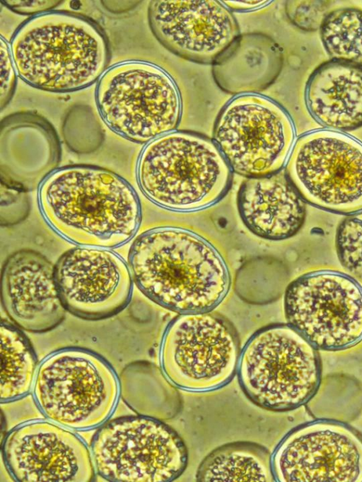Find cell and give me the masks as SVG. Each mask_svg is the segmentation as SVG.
Returning a JSON list of instances; mask_svg holds the SVG:
<instances>
[{"label":"cell","mask_w":362,"mask_h":482,"mask_svg":"<svg viewBox=\"0 0 362 482\" xmlns=\"http://www.w3.org/2000/svg\"><path fill=\"white\" fill-rule=\"evenodd\" d=\"M221 2L230 10L235 11H247L260 8L270 1H221Z\"/></svg>","instance_id":"32"},{"label":"cell","mask_w":362,"mask_h":482,"mask_svg":"<svg viewBox=\"0 0 362 482\" xmlns=\"http://www.w3.org/2000/svg\"><path fill=\"white\" fill-rule=\"evenodd\" d=\"M287 324L317 350L343 351L362 341V284L347 273L317 269L287 286Z\"/></svg>","instance_id":"9"},{"label":"cell","mask_w":362,"mask_h":482,"mask_svg":"<svg viewBox=\"0 0 362 482\" xmlns=\"http://www.w3.org/2000/svg\"><path fill=\"white\" fill-rule=\"evenodd\" d=\"M61 145L52 125L31 112L8 115L0 127L1 182L32 190L56 170Z\"/></svg>","instance_id":"18"},{"label":"cell","mask_w":362,"mask_h":482,"mask_svg":"<svg viewBox=\"0 0 362 482\" xmlns=\"http://www.w3.org/2000/svg\"><path fill=\"white\" fill-rule=\"evenodd\" d=\"M90 452L98 474L112 482H169L185 471L186 445L160 420L124 416L106 422L93 436Z\"/></svg>","instance_id":"8"},{"label":"cell","mask_w":362,"mask_h":482,"mask_svg":"<svg viewBox=\"0 0 362 482\" xmlns=\"http://www.w3.org/2000/svg\"><path fill=\"white\" fill-rule=\"evenodd\" d=\"M10 48L19 77L37 89L70 93L99 81L111 52L107 37L82 14L51 11L25 20Z\"/></svg>","instance_id":"3"},{"label":"cell","mask_w":362,"mask_h":482,"mask_svg":"<svg viewBox=\"0 0 362 482\" xmlns=\"http://www.w3.org/2000/svg\"><path fill=\"white\" fill-rule=\"evenodd\" d=\"M322 45L333 60L362 66V11L338 8L325 18L321 28Z\"/></svg>","instance_id":"25"},{"label":"cell","mask_w":362,"mask_h":482,"mask_svg":"<svg viewBox=\"0 0 362 482\" xmlns=\"http://www.w3.org/2000/svg\"><path fill=\"white\" fill-rule=\"evenodd\" d=\"M1 295L7 315L25 331H48L65 317L54 266L36 251L22 249L6 259L1 270Z\"/></svg>","instance_id":"17"},{"label":"cell","mask_w":362,"mask_h":482,"mask_svg":"<svg viewBox=\"0 0 362 482\" xmlns=\"http://www.w3.org/2000/svg\"><path fill=\"white\" fill-rule=\"evenodd\" d=\"M143 377L133 365L124 370L119 380L124 401L141 416L159 420L173 417L179 399L169 380L165 375L161 379Z\"/></svg>","instance_id":"24"},{"label":"cell","mask_w":362,"mask_h":482,"mask_svg":"<svg viewBox=\"0 0 362 482\" xmlns=\"http://www.w3.org/2000/svg\"><path fill=\"white\" fill-rule=\"evenodd\" d=\"M62 134L69 149L80 154L95 151L104 140L99 122L91 108L86 105H76L69 110L64 119Z\"/></svg>","instance_id":"26"},{"label":"cell","mask_w":362,"mask_h":482,"mask_svg":"<svg viewBox=\"0 0 362 482\" xmlns=\"http://www.w3.org/2000/svg\"><path fill=\"white\" fill-rule=\"evenodd\" d=\"M55 278L66 311L86 320L114 316L129 304L133 278L126 262L105 248L80 246L61 256Z\"/></svg>","instance_id":"15"},{"label":"cell","mask_w":362,"mask_h":482,"mask_svg":"<svg viewBox=\"0 0 362 482\" xmlns=\"http://www.w3.org/2000/svg\"><path fill=\"white\" fill-rule=\"evenodd\" d=\"M285 172L303 199L332 213L362 211V143L341 131L315 130L296 141Z\"/></svg>","instance_id":"10"},{"label":"cell","mask_w":362,"mask_h":482,"mask_svg":"<svg viewBox=\"0 0 362 482\" xmlns=\"http://www.w3.org/2000/svg\"><path fill=\"white\" fill-rule=\"evenodd\" d=\"M1 403L21 399L33 389L37 359L27 336L7 321L1 322Z\"/></svg>","instance_id":"23"},{"label":"cell","mask_w":362,"mask_h":482,"mask_svg":"<svg viewBox=\"0 0 362 482\" xmlns=\"http://www.w3.org/2000/svg\"><path fill=\"white\" fill-rule=\"evenodd\" d=\"M33 395L47 419L72 430H89L103 425L114 413L120 383L102 356L88 349L69 347L42 360Z\"/></svg>","instance_id":"6"},{"label":"cell","mask_w":362,"mask_h":482,"mask_svg":"<svg viewBox=\"0 0 362 482\" xmlns=\"http://www.w3.org/2000/svg\"><path fill=\"white\" fill-rule=\"evenodd\" d=\"M305 104L313 119L328 129L350 131L362 127V66L330 60L310 75Z\"/></svg>","instance_id":"20"},{"label":"cell","mask_w":362,"mask_h":482,"mask_svg":"<svg viewBox=\"0 0 362 482\" xmlns=\"http://www.w3.org/2000/svg\"><path fill=\"white\" fill-rule=\"evenodd\" d=\"M148 20L160 45L199 64H213L239 36L236 20L221 1H151Z\"/></svg>","instance_id":"16"},{"label":"cell","mask_w":362,"mask_h":482,"mask_svg":"<svg viewBox=\"0 0 362 482\" xmlns=\"http://www.w3.org/2000/svg\"><path fill=\"white\" fill-rule=\"evenodd\" d=\"M62 2L58 0L1 1V3L10 11L20 15L32 16L53 11L52 9Z\"/></svg>","instance_id":"31"},{"label":"cell","mask_w":362,"mask_h":482,"mask_svg":"<svg viewBox=\"0 0 362 482\" xmlns=\"http://www.w3.org/2000/svg\"><path fill=\"white\" fill-rule=\"evenodd\" d=\"M101 118L116 134L145 143L175 130L182 103L177 86L160 67L141 61L116 64L95 90Z\"/></svg>","instance_id":"7"},{"label":"cell","mask_w":362,"mask_h":482,"mask_svg":"<svg viewBox=\"0 0 362 482\" xmlns=\"http://www.w3.org/2000/svg\"><path fill=\"white\" fill-rule=\"evenodd\" d=\"M136 178L141 192L155 204L191 212L208 208L226 194L232 170L213 140L173 131L144 146Z\"/></svg>","instance_id":"4"},{"label":"cell","mask_w":362,"mask_h":482,"mask_svg":"<svg viewBox=\"0 0 362 482\" xmlns=\"http://www.w3.org/2000/svg\"><path fill=\"white\" fill-rule=\"evenodd\" d=\"M237 205L245 227L265 240L292 237L305 221V201L281 170L266 177L247 178L240 187Z\"/></svg>","instance_id":"19"},{"label":"cell","mask_w":362,"mask_h":482,"mask_svg":"<svg viewBox=\"0 0 362 482\" xmlns=\"http://www.w3.org/2000/svg\"><path fill=\"white\" fill-rule=\"evenodd\" d=\"M240 353L237 333L223 317L210 312L182 314L165 329L160 363L163 373L174 386L205 392L233 379Z\"/></svg>","instance_id":"12"},{"label":"cell","mask_w":362,"mask_h":482,"mask_svg":"<svg viewBox=\"0 0 362 482\" xmlns=\"http://www.w3.org/2000/svg\"><path fill=\"white\" fill-rule=\"evenodd\" d=\"M213 141L232 171L249 177L281 170L295 141V129L286 111L257 93L238 95L220 112Z\"/></svg>","instance_id":"11"},{"label":"cell","mask_w":362,"mask_h":482,"mask_svg":"<svg viewBox=\"0 0 362 482\" xmlns=\"http://www.w3.org/2000/svg\"><path fill=\"white\" fill-rule=\"evenodd\" d=\"M0 221L2 226L13 225L23 221L30 211L26 191L1 182Z\"/></svg>","instance_id":"29"},{"label":"cell","mask_w":362,"mask_h":482,"mask_svg":"<svg viewBox=\"0 0 362 482\" xmlns=\"http://www.w3.org/2000/svg\"><path fill=\"white\" fill-rule=\"evenodd\" d=\"M129 262L139 290L180 315L210 312L230 289L229 271L220 253L185 228L164 226L143 233L130 248Z\"/></svg>","instance_id":"1"},{"label":"cell","mask_w":362,"mask_h":482,"mask_svg":"<svg viewBox=\"0 0 362 482\" xmlns=\"http://www.w3.org/2000/svg\"><path fill=\"white\" fill-rule=\"evenodd\" d=\"M238 376L245 396L256 406L288 411L307 404L321 381L317 349L288 324L255 333L241 351Z\"/></svg>","instance_id":"5"},{"label":"cell","mask_w":362,"mask_h":482,"mask_svg":"<svg viewBox=\"0 0 362 482\" xmlns=\"http://www.w3.org/2000/svg\"><path fill=\"white\" fill-rule=\"evenodd\" d=\"M5 466L20 482H90L91 452L76 434L49 420L34 419L10 430L1 445Z\"/></svg>","instance_id":"14"},{"label":"cell","mask_w":362,"mask_h":482,"mask_svg":"<svg viewBox=\"0 0 362 482\" xmlns=\"http://www.w3.org/2000/svg\"><path fill=\"white\" fill-rule=\"evenodd\" d=\"M38 203L50 228L79 246H121L135 235L141 219L139 200L130 184L93 165L56 170L40 185Z\"/></svg>","instance_id":"2"},{"label":"cell","mask_w":362,"mask_h":482,"mask_svg":"<svg viewBox=\"0 0 362 482\" xmlns=\"http://www.w3.org/2000/svg\"><path fill=\"white\" fill-rule=\"evenodd\" d=\"M196 479L199 482L276 481L269 450L247 441L233 442L214 449L201 462Z\"/></svg>","instance_id":"22"},{"label":"cell","mask_w":362,"mask_h":482,"mask_svg":"<svg viewBox=\"0 0 362 482\" xmlns=\"http://www.w3.org/2000/svg\"><path fill=\"white\" fill-rule=\"evenodd\" d=\"M282 54L269 37L239 35L213 64L217 85L232 94L254 93L269 86L282 67Z\"/></svg>","instance_id":"21"},{"label":"cell","mask_w":362,"mask_h":482,"mask_svg":"<svg viewBox=\"0 0 362 482\" xmlns=\"http://www.w3.org/2000/svg\"><path fill=\"white\" fill-rule=\"evenodd\" d=\"M141 1H101L103 6L111 13L119 14L133 10Z\"/></svg>","instance_id":"33"},{"label":"cell","mask_w":362,"mask_h":482,"mask_svg":"<svg viewBox=\"0 0 362 482\" xmlns=\"http://www.w3.org/2000/svg\"><path fill=\"white\" fill-rule=\"evenodd\" d=\"M330 1H288L285 11L289 20L298 28L305 31L320 29L325 18L330 13Z\"/></svg>","instance_id":"28"},{"label":"cell","mask_w":362,"mask_h":482,"mask_svg":"<svg viewBox=\"0 0 362 482\" xmlns=\"http://www.w3.org/2000/svg\"><path fill=\"white\" fill-rule=\"evenodd\" d=\"M0 53V110L2 111L11 102L17 85L16 69L10 45L3 37H1Z\"/></svg>","instance_id":"30"},{"label":"cell","mask_w":362,"mask_h":482,"mask_svg":"<svg viewBox=\"0 0 362 482\" xmlns=\"http://www.w3.org/2000/svg\"><path fill=\"white\" fill-rule=\"evenodd\" d=\"M272 464L279 482H362V436L340 422L312 421L283 438Z\"/></svg>","instance_id":"13"},{"label":"cell","mask_w":362,"mask_h":482,"mask_svg":"<svg viewBox=\"0 0 362 482\" xmlns=\"http://www.w3.org/2000/svg\"><path fill=\"white\" fill-rule=\"evenodd\" d=\"M335 247L344 269L362 282V211L349 215L340 222Z\"/></svg>","instance_id":"27"}]
</instances>
